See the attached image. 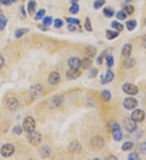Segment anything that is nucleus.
I'll use <instances>...</instances> for the list:
<instances>
[{
  "instance_id": "obj_2",
  "label": "nucleus",
  "mask_w": 146,
  "mask_h": 160,
  "mask_svg": "<svg viewBox=\"0 0 146 160\" xmlns=\"http://www.w3.org/2000/svg\"><path fill=\"white\" fill-rule=\"evenodd\" d=\"M123 127L125 128L127 132L132 133L134 131L136 130V122L134 121L131 117H127L123 121Z\"/></svg>"
},
{
  "instance_id": "obj_17",
  "label": "nucleus",
  "mask_w": 146,
  "mask_h": 160,
  "mask_svg": "<svg viewBox=\"0 0 146 160\" xmlns=\"http://www.w3.org/2000/svg\"><path fill=\"white\" fill-rule=\"evenodd\" d=\"M51 153V149L48 146H44L42 147V149L40 150V154L42 155V158H46L48 157Z\"/></svg>"
},
{
  "instance_id": "obj_48",
  "label": "nucleus",
  "mask_w": 146,
  "mask_h": 160,
  "mask_svg": "<svg viewBox=\"0 0 146 160\" xmlns=\"http://www.w3.org/2000/svg\"><path fill=\"white\" fill-rule=\"evenodd\" d=\"M68 29L69 30V31L73 32V31H76V26H75L74 24H71V23H69V24H68Z\"/></svg>"
},
{
  "instance_id": "obj_14",
  "label": "nucleus",
  "mask_w": 146,
  "mask_h": 160,
  "mask_svg": "<svg viewBox=\"0 0 146 160\" xmlns=\"http://www.w3.org/2000/svg\"><path fill=\"white\" fill-rule=\"evenodd\" d=\"M67 78L69 79H76L81 75V72L79 70H74V69H70L67 71Z\"/></svg>"
},
{
  "instance_id": "obj_49",
  "label": "nucleus",
  "mask_w": 146,
  "mask_h": 160,
  "mask_svg": "<svg viewBox=\"0 0 146 160\" xmlns=\"http://www.w3.org/2000/svg\"><path fill=\"white\" fill-rule=\"evenodd\" d=\"M4 65V59L2 56H0V69H2Z\"/></svg>"
},
{
  "instance_id": "obj_47",
  "label": "nucleus",
  "mask_w": 146,
  "mask_h": 160,
  "mask_svg": "<svg viewBox=\"0 0 146 160\" xmlns=\"http://www.w3.org/2000/svg\"><path fill=\"white\" fill-rule=\"evenodd\" d=\"M12 1L11 0H0V4H3V5H6V6H9L12 4Z\"/></svg>"
},
{
  "instance_id": "obj_42",
  "label": "nucleus",
  "mask_w": 146,
  "mask_h": 160,
  "mask_svg": "<svg viewBox=\"0 0 146 160\" xmlns=\"http://www.w3.org/2000/svg\"><path fill=\"white\" fill-rule=\"evenodd\" d=\"M55 28H60L61 27H63V21L60 19H56L55 20Z\"/></svg>"
},
{
  "instance_id": "obj_7",
  "label": "nucleus",
  "mask_w": 146,
  "mask_h": 160,
  "mask_svg": "<svg viewBox=\"0 0 146 160\" xmlns=\"http://www.w3.org/2000/svg\"><path fill=\"white\" fill-rule=\"evenodd\" d=\"M123 90L126 94H128V95H137V93L139 92L138 87L136 85L132 84V83H125V84H123Z\"/></svg>"
},
{
  "instance_id": "obj_6",
  "label": "nucleus",
  "mask_w": 146,
  "mask_h": 160,
  "mask_svg": "<svg viewBox=\"0 0 146 160\" xmlns=\"http://www.w3.org/2000/svg\"><path fill=\"white\" fill-rule=\"evenodd\" d=\"M137 106H138V101L132 97L126 98L123 101V107L126 108L127 110L135 109Z\"/></svg>"
},
{
  "instance_id": "obj_20",
  "label": "nucleus",
  "mask_w": 146,
  "mask_h": 160,
  "mask_svg": "<svg viewBox=\"0 0 146 160\" xmlns=\"http://www.w3.org/2000/svg\"><path fill=\"white\" fill-rule=\"evenodd\" d=\"M36 7H37V4H36L35 0H29V4H28V11H29V13L30 15L34 13Z\"/></svg>"
},
{
  "instance_id": "obj_37",
  "label": "nucleus",
  "mask_w": 146,
  "mask_h": 160,
  "mask_svg": "<svg viewBox=\"0 0 146 160\" xmlns=\"http://www.w3.org/2000/svg\"><path fill=\"white\" fill-rule=\"evenodd\" d=\"M116 17L118 20H124L127 18V14L123 11H120L116 14Z\"/></svg>"
},
{
  "instance_id": "obj_16",
  "label": "nucleus",
  "mask_w": 146,
  "mask_h": 160,
  "mask_svg": "<svg viewBox=\"0 0 146 160\" xmlns=\"http://www.w3.org/2000/svg\"><path fill=\"white\" fill-rule=\"evenodd\" d=\"M96 53H97V49L96 48H94L93 46H88L85 48V54L88 57L93 58L96 55Z\"/></svg>"
},
{
  "instance_id": "obj_46",
  "label": "nucleus",
  "mask_w": 146,
  "mask_h": 160,
  "mask_svg": "<svg viewBox=\"0 0 146 160\" xmlns=\"http://www.w3.org/2000/svg\"><path fill=\"white\" fill-rule=\"evenodd\" d=\"M140 150H141V152L144 154H146V141L141 144V146H140Z\"/></svg>"
},
{
  "instance_id": "obj_18",
  "label": "nucleus",
  "mask_w": 146,
  "mask_h": 160,
  "mask_svg": "<svg viewBox=\"0 0 146 160\" xmlns=\"http://www.w3.org/2000/svg\"><path fill=\"white\" fill-rule=\"evenodd\" d=\"M106 37L108 40H114L119 36V33L113 31V30H106Z\"/></svg>"
},
{
  "instance_id": "obj_27",
  "label": "nucleus",
  "mask_w": 146,
  "mask_h": 160,
  "mask_svg": "<svg viewBox=\"0 0 146 160\" xmlns=\"http://www.w3.org/2000/svg\"><path fill=\"white\" fill-rule=\"evenodd\" d=\"M101 97L106 102H108L111 99V93L108 90H103L101 92Z\"/></svg>"
},
{
  "instance_id": "obj_28",
  "label": "nucleus",
  "mask_w": 146,
  "mask_h": 160,
  "mask_svg": "<svg viewBox=\"0 0 146 160\" xmlns=\"http://www.w3.org/2000/svg\"><path fill=\"white\" fill-rule=\"evenodd\" d=\"M111 26L113 28L117 30L118 32H122L123 30V25L118 21H113L111 23Z\"/></svg>"
},
{
  "instance_id": "obj_33",
  "label": "nucleus",
  "mask_w": 146,
  "mask_h": 160,
  "mask_svg": "<svg viewBox=\"0 0 146 160\" xmlns=\"http://www.w3.org/2000/svg\"><path fill=\"white\" fill-rule=\"evenodd\" d=\"M106 64L107 66H109V67H111V66H113L114 63V58L112 55H106Z\"/></svg>"
},
{
  "instance_id": "obj_1",
  "label": "nucleus",
  "mask_w": 146,
  "mask_h": 160,
  "mask_svg": "<svg viewBox=\"0 0 146 160\" xmlns=\"http://www.w3.org/2000/svg\"><path fill=\"white\" fill-rule=\"evenodd\" d=\"M36 122L32 117H27L23 122V129L27 133H31L35 130Z\"/></svg>"
},
{
  "instance_id": "obj_23",
  "label": "nucleus",
  "mask_w": 146,
  "mask_h": 160,
  "mask_svg": "<svg viewBox=\"0 0 146 160\" xmlns=\"http://www.w3.org/2000/svg\"><path fill=\"white\" fill-rule=\"evenodd\" d=\"M6 23H7L6 17L4 15H3V14H0V30L3 31L6 28Z\"/></svg>"
},
{
  "instance_id": "obj_31",
  "label": "nucleus",
  "mask_w": 146,
  "mask_h": 160,
  "mask_svg": "<svg viewBox=\"0 0 146 160\" xmlns=\"http://www.w3.org/2000/svg\"><path fill=\"white\" fill-rule=\"evenodd\" d=\"M84 26V28L87 30L88 32H92V31H93V27H92V24H91L89 18H86V19H85Z\"/></svg>"
},
{
  "instance_id": "obj_26",
  "label": "nucleus",
  "mask_w": 146,
  "mask_h": 160,
  "mask_svg": "<svg viewBox=\"0 0 146 160\" xmlns=\"http://www.w3.org/2000/svg\"><path fill=\"white\" fill-rule=\"evenodd\" d=\"M103 14L104 16L107 18H110V17L114 16V11L113 9H111L110 7H105L103 9Z\"/></svg>"
},
{
  "instance_id": "obj_25",
  "label": "nucleus",
  "mask_w": 146,
  "mask_h": 160,
  "mask_svg": "<svg viewBox=\"0 0 146 160\" xmlns=\"http://www.w3.org/2000/svg\"><path fill=\"white\" fill-rule=\"evenodd\" d=\"M135 65V61L132 58H128L126 59L124 62H123V65H124V67L127 69H130V68H132L133 66Z\"/></svg>"
},
{
  "instance_id": "obj_32",
  "label": "nucleus",
  "mask_w": 146,
  "mask_h": 160,
  "mask_svg": "<svg viewBox=\"0 0 146 160\" xmlns=\"http://www.w3.org/2000/svg\"><path fill=\"white\" fill-rule=\"evenodd\" d=\"M133 147V143L131 142H126L123 144L122 146V150H124V151H127V150H130L132 149Z\"/></svg>"
},
{
  "instance_id": "obj_13",
  "label": "nucleus",
  "mask_w": 146,
  "mask_h": 160,
  "mask_svg": "<svg viewBox=\"0 0 146 160\" xmlns=\"http://www.w3.org/2000/svg\"><path fill=\"white\" fill-rule=\"evenodd\" d=\"M6 105L12 111H15L19 107V102L16 98H9L6 101Z\"/></svg>"
},
{
  "instance_id": "obj_11",
  "label": "nucleus",
  "mask_w": 146,
  "mask_h": 160,
  "mask_svg": "<svg viewBox=\"0 0 146 160\" xmlns=\"http://www.w3.org/2000/svg\"><path fill=\"white\" fill-rule=\"evenodd\" d=\"M68 65L71 69L79 70L81 67V60L78 58L72 57L68 60Z\"/></svg>"
},
{
  "instance_id": "obj_35",
  "label": "nucleus",
  "mask_w": 146,
  "mask_h": 160,
  "mask_svg": "<svg viewBox=\"0 0 146 160\" xmlns=\"http://www.w3.org/2000/svg\"><path fill=\"white\" fill-rule=\"evenodd\" d=\"M80 10V7L77 5V4H72V6H71L70 8H69V11L71 12V14H77L78 11Z\"/></svg>"
},
{
  "instance_id": "obj_36",
  "label": "nucleus",
  "mask_w": 146,
  "mask_h": 160,
  "mask_svg": "<svg viewBox=\"0 0 146 160\" xmlns=\"http://www.w3.org/2000/svg\"><path fill=\"white\" fill-rule=\"evenodd\" d=\"M123 11L126 14H127V15H131V14H132L133 11H134V7H133L132 5L127 4V5L125 6L124 8H123Z\"/></svg>"
},
{
  "instance_id": "obj_29",
  "label": "nucleus",
  "mask_w": 146,
  "mask_h": 160,
  "mask_svg": "<svg viewBox=\"0 0 146 160\" xmlns=\"http://www.w3.org/2000/svg\"><path fill=\"white\" fill-rule=\"evenodd\" d=\"M81 149V145L80 143L78 142H71V144L69 146V150H71V151H77Z\"/></svg>"
},
{
  "instance_id": "obj_34",
  "label": "nucleus",
  "mask_w": 146,
  "mask_h": 160,
  "mask_svg": "<svg viewBox=\"0 0 146 160\" xmlns=\"http://www.w3.org/2000/svg\"><path fill=\"white\" fill-rule=\"evenodd\" d=\"M105 3H106L105 0H96L93 3V7L95 9H99L103 6Z\"/></svg>"
},
{
  "instance_id": "obj_52",
  "label": "nucleus",
  "mask_w": 146,
  "mask_h": 160,
  "mask_svg": "<svg viewBox=\"0 0 146 160\" xmlns=\"http://www.w3.org/2000/svg\"><path fill=\"white\" fill-rule=\"evenodd\" d=\"M11 1H12V2H13V3H16L17 0H11Z\"/></svg>"
},
{
  "instance_id": "obj_50",
  "label": "nucleus",
  "mask_w": 146,
  "mask_h": 160,
  "mask_svg": "<svg viewBox=\"0 0 146 160\" xmlns=\"http://www.w3.org/2000/svg\"><path fill=\"white\" fill-rule=\"evenodd\" d=\"M142 46H143V47H144V48H146V35L145 36V37L143 38Z\"/></svg>"
},
{
  "instance_id": "obj_44",
  "label": "nucleus",
  "mask_w": 146,
  "mask_h": 160,
  "mask_svg": "<svg viewBox=\"0 0 146 160\" xmlns=\"http://www.w3.org/2000/svg\"><path fill=\"white\" fill-rule=\"evenodd\" d=\"M13 133L14 134H17V135H19V134H21V133H22V129H21V127L20 126H16V127L13 129Z\"/></svg>"
},
{
  "instance_id": "obj_21",
  "label": "nucleus",
  "mask_w": 146,
  "mask_h": 160,
  "mask_svg": "<svg viewBox=\"0 0 146 160\" xmlns=\"http://www.w3.org/2000/svg\"><path fill=\"white\" fill-rule=\"evenodd\" d=\"M92 65V60L88 58H85L81 61V66L84 69H89Z\"/></svg>"
},
{
  "instance_id": "obj_4",
  "label": "nucleus",
  "mask_w": 146,
  "mask_h": 160,
  "mask_svg": "<svg viewBox=\"0 0 146 160\" xmlns=\"http://www.w3.org/2000/svg\"><path fill=\"white\" fill-rule=\"evenodd\" d=\"M28 140L30 143L33 145V146H37L41 142H42V136L41 134L37 133V132H34L32 131L31 133H29L28 135Z\"/></svg>"
},
{
  "instance_id": "obj_15",
  "label": "nucleus",
  "mask_w": 146,
  "mask_h": 160,
  "mask_svg": "<svg viewBox=\"0 0 146 160\" xmlns=\"http://www.w3.org/2000/svg\"><path fill=\"white\" fill-rule=\"evenodd\" d=\"M31 92L33 96H38L42 94V87L41 85H34L31 87Z\"/></svg>"
},
{
  "instance_id": "obj_9",
  "label": "nucleus",
  "mask_w": 146,
  "mask_h": 160,
  "mask_svg": "<svg viewBox=\"0 0 146 160\" xmlns=\"http://www.w3.org/2000/svg\"><path fill=\"white\" fill-rule=\"evenodd\" d=\"M114 78V74L111 70H108L106 71V74L101 76V84H106L110 82Z\"/></svg>"
},
{
  "instance_id": "obj_43",
  "label": "nucleus",
  "mask_w": 146,
  "mask_h": 160,
  "mask_svg": "<svg viewBox=\"0 0 146 160\" xmlns=\"http://www.w3.org/2000/svg\"><path fill=\"white\" fill-rule=\"evenodd\" d=\"M129 160H140V156L136 153H131L128 155Z\"/></svg>"
},
{
  "instance_id": "obj_8",
  "label": "nucleus",
  "mask_w": 146,
  "mask_h": 160,
  "mask_svg": "<svg viewBox=\"0 0 146 160\" xmlns=\"http://www.w3.org/2000/svg\"><path fill=\"white\" fill-rule=\"evenodd\" d=\"M145 113L141 109H136L135 111H133L132 113V117H131V118L134 121H136V123L142 122L145 120Z\"/></svg>"
},
{
  "instance_id": "obj_12",
  "label": "nucleus",
  "mask_w": 146,
  "mask_h": 160,
  "mask_svg": "<svg viewBox=\"0 0 146 160\" xmlns=\"http://www.w3.org/2000/svg\"><path fill=\"white\" fill-rule=\"evenodd\" d=\"M60 79H61V77H60L59 73L54 71L52 72L51 74L50 75V76H49L48 81L52 85H55V84H57V83L60 82Z\"/></svg>"
},
{
  "instance_id": "obj_30",
  "label": "nucleus",
  "mask_w": 146,
  "mask_h": 160,
  "mask_svg": "<svg viewBox=\"0 0 146 160\" xmlns=\"http://www.w3.org/2000/svg\"><path fill=\"white\" fill-rule=\"evenodd\" d=\"M64 100V99L63 96H56L53 100V104L55 107H58L59 105H61L63 104V102Z\"/></svg>"
},
{
  "instance_id": "obj_10",
  "label": "nucleus",
  "mask_w": 146,
  "mask_h": 160,
  "mask_svg": "<svg viewBox=\"0 0 146 160\" xmlns=\"http://www.w3.org/2000/svg\"><path fill=\"white\" fill-rule=\"evenodd\" d=\"M91 145L95 148H97V149H101L105 145L104 139L102 137H99V136L93 137L91 139Z\"/></svg>"
},
{
  "instance_id": "obj_41",
  "label": "nucleus",
  "mask_w": 146,
  "mask_h": 160,
  "mask_svg": "<svg viewBox=\"0 0 146 160\" xmlns=\"http://www.w3.org/2000/svg\"><path fill=\"white\" fill-rule=\"evenodd\" d=\"M52 23V18L50 16H46L43 19V25L48 26Z\"/></svg>"
},
{
  "instance_id": "obj_51",
  "label": "nucleus",
  "mask_w": 146,
  "mask_h": 160,
  "mask_svg": "<svg viewBox=\"0 0 146 160\" xmlns=\"http://www.w3.org/2000/svg\"><path fill=\"white\" fill-rule=\"evenodd\" d=\"M131 1H132V0H126V3H128V4H129Z\"/></svg>"
},
{
  "instance_id": "obj_22",
  "label": "nucleus",
  "mask_w": 146,
  "mask_h": 160,
  "mask_svg": "<svg viewBox=\"0 0 146 160\" xmlns=\"http://www.w3.org/2000/svg\"><path fill=\"white\" fill-rule=\"evenodd\" d=\"M127 28L129 30V31H132L133 29H135L137 26V22L135 20H128L126 23Z\"/></svg>"
},
{
  "instance_id": "obj_40",
  "label": "nucleus",
  "mask_w": 146,
  "mask_h": 160,
  "mask_svg": "<svg viewBox=\"0 0 146 160\" xmlns=\"http://www.w3.org/2000/svg\"><path fill=\"white\" fill-rule=\"evenodd\" d=\"M66 20H67V22H68V23H71V24H80V23H81V21L79 20H77V19H74V18H67L66 19Z\"/></svg>"
},
{
  "instance_id": "obj_3",
  "label": "nucleus",
  "mask_w": 146,
  "mask_h": 160,
  "mask_svg": "<svg viewBox=\"0 0 146 160\" xmlns=\"http://www.w3.org/2000/svg\"><path fill=\"white\" fill-rule=\"evenodd\" d=\"M112 134H113V138L116 142H119L123 138V132L121 129V126L119 123L114 124L112 127Z\"/></svg>"
},
{
  "instance_id": "obj_39",
  "label": "nucleus",
  "mask_w": 146,
  "mask_h": 160,
  "mask_svg": "<svg viewBox=\"0 0 146 160\" xmlns=\"http://www.w3.org/2000/svg\"><path fill=\"white\" fill-rule=\"evenodd\" d=\"M45 14V11L43 10V9H41V10H39L37 11V13L35 17V20H41L42 17H44Z\"/></svg>"
},
{
  "instance_id": "obj_5",
  "label": "nucleus",
  "mask_w": 146,
  "mask_h": 160,
  "mask_svg": "<svg viewBox=\"0 0 146 160\" xmlns=\"http://www.w3.org/2000/svg\"><path fill=\"white\" fill-rule=\"evenodd\" d=\"M14 152H15V147L12 144H5L1 148L2 155L3 157H6V158L12 156Z\"/></svg>"
},
{
  "instance_id": "obj_45",
  "label": "nucleus",
  "mask_w": 146,
  "mask_h": 160,
  "mask_svg": "<svg viewBox=\"0 0 146 160\" xmlns=\"http://www.w3.org/2000/svg\"><path fill=\"white\" fill-rule=\"evenodd\" d=\"M97 75V69H91L90 70V73H89V77L90 78H94L96 77V75Z\"/></svg>"
},
{
  "instance_id": "obj_38",
  "label": "nucleus",
  "mask_w": 146,
  "mask_h": 160,
  "mask_svg": "<svg viewBox=\"0 0 146 160\" xmlns=\"http://www.w3.org/2000/svg\"><path fill=\"white\" fill-rule=\"evenodd\" d=\"M106 53H107L106 50V51H104V52L101 53L100 54V56L97 58V64H98V65H101V63H102V62H103V59H104V58H105V56L107 55Z\"/></svg>"
},
{
  "instance_id": "obj_24",
  "label": "nucleus",
  "mask_w": 146,
  "mask_h": 160,
  "mask_svg": "<svg viewBox=\"0 0 146 160\" xmlns=\"http://www.w3.org/2000/svg\"><path fill=\"white\" fill-rule=\"evenodd\" d=\"M28 32H29V28H19V29H17L16 31L15 36H16V38H20L23 35H24V34L28 33Z\"/></svg>"
},
{
  "instance_id": "obj_19",
  "label": "nucleus",
  "mask_w": 146,
  "mask_h": 160,
  "mask_svg": "<svg viewBox=\"0 0 146 160\" xmlns=\"http://www.w3.org/2000/svg\"><path fill=\"white\" fill-rule=\"evenodd\" d=\"M131 53H132V46L131 45L127 44L123 46V49H122V54L124 57H129Z\"/></svg>"
}]
</instances>
